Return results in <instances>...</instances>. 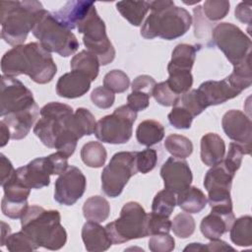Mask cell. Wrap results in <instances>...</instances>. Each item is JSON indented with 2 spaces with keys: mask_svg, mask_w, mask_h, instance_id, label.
Segmentation results:
<instances>
[{
  "mask_svg": "<svg viewBox=\"0 0 252 252\" xmlns=\"http://www.w3.org/2000/svg\"><path fill=\"white\" fill-rule=\"evenodd\" d=\"M39 112L32 93L20 80L1 76L0 116L11 132V139L26 138Z\"/></svg>",
  "mask_w": 252,
  "mask_h": 252,
  "instance_id": "cell-1",
  "label": "cell"
},
{
  "mask_svg": "<svg viewBox=\"0 0 252 252\" xmlns=\"http://www.w3.org/2000/svg\"><path fill=\"white\" fill-rule=\"evenodd\" d=\"M1 71L8 77L29 76L36 84H47L57 72L52 55L38 42L12 47L1 58Z\"/></svg>",
  "mask_w": 252,
  "mask_h": 252,
  "instance_id": "cell-2",
  "label": "cell"
},
{
  "mask_svg": "<svg viewBox=\"0 0 252 252\" xmlns=\"http://www.w3.org/2000/svg\"><path fill=\"white\" fill-rule=\"evenodd\" d=\"M151 14L141 28V35L147 39L160 37L166 40L184 35L191 27L192 16L171 0L150 1Z\"/></svg>",
  "mask_w": 252,
  "mask_h": 252,
  "instance_id": "cell-3",
  "label": "cell"
},
{
  "mask_svg": "<svg viewBox=\"0 0 252 252\" xmlns=\"http://www.w3.org/2000/svg\"><path fill=\"white\" fill-rule=\"evenodd\" d=\"M21 226L38 247L59 250L67 242V232L61 224L60 213L56 210L29 206L21 218Z\"/></svg>",
  "mask_w": 252,
  "mask_h": 252,
  "instance_id": "cell-4",
  "label": "cell"
},
{
  "mask_svg": "<svg viewBox=\"0 0 252 252\" xmlns=\"http://www.w3.org/2000/svg\"><path fill=\"white\" fill-rule=\"evenodd\" d=\"M44 8L39 1H1V37L12 45L24 44Z\"/></svg>",
  "mask_w": 252,
  "mask_h": 252,
  "instance_id": "cell-5",
  "label": "cell"
},
{
  "mask_svg": "<svg viewBox=\"0 0 252 252\" xmlns=\"http://www.w3.org/2000/svg\"><path fill=\"white\" fill-rule=\"evenodd\" d=\"M32 34L47 51L55 52L62 57L74 54L79 48V41L72 31L64 27L53 15L45 9L34 25Z\"/></svg>",
  "mask_w": 252,
  "mask_h": 252,
  "instance_id": "cell-6",
  "label": "cell"
},
{
  "mask_svg": "<svg viewBox=\"0 0 252 252\" xmlns=\"http://www.w3.org/2000/svg\"><path fill=\"white\" fill-rule=\"evenodd\" d=\"M147 216L145 209L138 202L126 203L120 211L119 218L105 225L112 243L121 244L132 239L149 236Z\"/></svg>",
  "mask_w": 252,
  "mask_h": 252,
  "instance_id": "cell-7",
  "label": "cell"
},
{
  "mask_svg": "<svg viewBox=\"0 0 252 252\" xmlns=\"http://www.w3.org/2000/svg\"><path fill=\"white\" fill-rule=\"evenodd\" d=\"M137 112L128 104L121 105L114 111L100 118L94 128V136L103 143L119 145L127 143L133 134V124Z\"/></svg>",
  "mask_w": 252,
  "mask_h": 252,
  "instance_id": "cell-8",
  "label": "cell"
},
{
  "mask_svg": "<svg viewBox=\"0 0 252 252\" xmlns=\"http://www.w3.org/2000/svg\"><path fill=\"white\" fill-rule=\"evenodd\" d=\"M77 30L84 34L83 42L87 50L97 57L100 65L105 66L114 60L116 53L114 46L106 34L105 24L98 16L95 6Z\"/></svg>",
  "mask_w": 252,
  "mask_h": 252,
  "instance_id": "cell-9",
  "label": "cell"
},
{
  "mask_svg": "<svg viewBox=\"0 0 252 252\" xmlns=\"http://www.w3.org/2000/svg\"><path fill=\"white\" fill-rule=\"evenodd\" d=\"M137 152H118L112 156L101 172V189L110 197H118L129 179L138 172L136 165Z\"/></svg>",
  "mask_w": 252,
  "mask_h": 252,
  "instance_id": "cell-10",
  "label": "cell"
},
{
  "mask_svg": "<svg viewBox=\"0 0 252 252\" xmlns=\"http://www.w3.org/2000/svg\"><path fill=\"white\" fill-rule=\"evenodd\" d=\"M212 39L233 66L251 56L252 42L250 37L231 23L218 24L212 31Z\"/></svg>",
  "mask_w": 252,
  "mask_h": 252,
  "instance_id": "cell-11",
  "label": "cell"
},
{
  "mask_svg": "<svg viewBox=\"0 0 252 252\" xmlns=\"http://www.w3.org/2000/svg\"><path fill=\"white\" fill-rule=\"evenodd\" d=\"M40 118L33 127V133L44 146L54 149L58 136L67 128L73 108L58 101L48 102L40 109Z\"/></svg>",
  "mask_w": 252,
  "mask_h": 252,
  "instance_id": "cell-12",
  "label": "cell"
},
{
  "mask_svg": "<svg viewBox=\"0 0 252 252\" xmlns=\"http://www.w3.org/2000/svg\"><path fill=\"white\" fill-rule=\"evenodd\" d=\"M222 162H220L207 171L204 178V187L208 192V202L212 211L231 212L232 201L230 189L234 178Z\"/></svg>",
  "mask_w": 252,
  "mask_h": 252,
  "instance_id": "cell-13",
  "label": "cell"
},
{
  "mask_svg": "<svg viewBox=\"0 0 252 252\" xmlns=\"http://www.w3.org/2000/svg\"><path fill=\"white\" fill-rule=\"evenodd\" d=\"M87 179L80 168L74 165L61 173L55 181L54 200L60 205L72 206L85 193Z\"/></svg>",
  "mask_w": 252,
  "mask_h": 252,
  "instance_id": "cell-14",
  "label": "cell"
},
{
  "mask_svg": "<svg viewBox=\"0 0 252 252\" xmlns=\"http://www.w3.org/2000/svg\"><path fill=\"white\" fill-rule=\"evenodd\" d=\"M2 187L4 190V196L1 200L2 213L13 220L21 219L29 208L28 198L31 189L23 185L15 173Z\"/></svg>",
  "mask_w": 252,
  "mask_h": 252,
  "instance_id": "cell-15",
  "label": "cell"
},
{
  "mask_svg": "<svg viewBox=\"0 0 252 252\" xmlns=\"http://www.w3.org/2000/svg\"><path fill=\"white\" fill-rule=\"evenodd\" d=\"M160 176L165 189L175 194L180 193L191 186L193 175L188 162L183 158H168L160 167Z\"/></svg>",
  "mask_w": 252,
  "mask_h": 252,
  "instance_id": "cell-16",
  "label": "cell"
},
{
  "mask_svg": "<svg viewBox=\"0 0 252 252\" xmlns=\"http://www.w3.org/2000/svg\"><path fill=\"white\" fill-rule=\"evenodd\" d=\"M221 126L225 135L230 140L243 146L247 153L250 154L252 123L244 112L237 109L228 110L222 116Z\"/></svg>",
  "mask_w": 252,
  "mask_h": 252,
  "instance_id": "cell-17",
  "label": "cell"
},
{
  "mask_svg": "<svg viewBox=\"0 0 252 252\" xmlns=\"http://www.w3.org/2000/svg\"><path fill=\"white\" fill-rule=\"evenodd\" d=\"M18 180L30 189H41L50 183L51 169L46 157L36 158L28 164L16 169Z\"/></svg>",
  "mask_w": 252,
  "mask_h": 252,
  "instance_id": "cell-18",
  "label": "cell"
},
{
  "mask_svg": "<svg viewBox=\"0 0 252 252\" xmlns=\"http://www.w3.org/2000/svg\"><path fill=\"white\" fill-rule=\"evenodd\" d=\"M197 91L207 107L221 104L241 94L226 78L221 81H206L199 86Z\"/></svg>",
  "mask_w": 252,
  "mask_h": 252,
  "instance_id": "cell-19",
  "label": "cell"
},
{
  "mask_svg": "<svg viewBox=\"0 0 252 252\" xmlns=\"http://www.w3.org/2000/svg\"><path fill=\"white\" fill-rule=\"evenodd\" d=\"M94 3L84 0H71L66 2L58 11L54 12L55 18L68 30L72 31L86 20Z\"/></svg>",
  "mask_w": 252,
  "mask_h": 252,
  "instance_id": "cell-20",
  "label": "cell"
},
{
  "mask_svg": "<svg viewBox=\"0 0 252 252\" xmlns=\"http://www.w3.org/2000/svg\"><path fill=\"white\" fill-rule=\"evenodd\" d=\"M92 81L84 74L71 71L62 75L56 84V94L65 98L83 96L91 89Z\"/></svg>",
  "mask_w": 252,
  "mask_h": 252,
  "instance_id": "cell-21",
  "label": "cell"
},
{
  "mask_svg": "<svg viewBox=\"0 0 252 252\" xmlns=\"http://www.w3.org/2000/svg\"><path fill=\"white\" fill-rule=\"evenodd\" d=\"M235 220L232 212H216L211 213L203 218L200 223L202 234L209 240L219 239L222 234L227 232Z\"/></svg>",
  "mask_w": 252,
  "mask_h": 252,
  "instance_id": "cell-22",
  "label": "cell"
},
{
  "mask_svg": "<svg viewBox=\"0 0 252 252\" xmlns=\"http://www.w3.org/2000/svg\"><path fill=\"white\" fill-rule=\"evenodd\" d=\"M82 240L85 248L90 252L105 251L113 244L105 226L91 220L85 222L82 227Z\"/></svg>",
  "mask_w": 252,
  "mask_h": 252,
  "instance_id": "cell-23",
  "label": "cell"
},
{
  "mask_svg": "<svg viewBox=\"0 0 252 252\" xmlns=\"http://www.w3.org/2000/svg\"><path fill=\"white\" fill-rule=\"evenodd\" d=\"M225 155V144L216 133H207L201 139V160L205 165L214 166L222 161Z\"/></svg>",
  "mask_w": 252,
  "mask_h": 252,
  "instance_id": "cell-24",
  "label": "cell"
},
{
  "mask_svg": "<svg viewBox=\"0 0 252 252\" xmlns=\"http://www.w3.org/2000/svg\"><path fill=\"white\" fill-rule=\"evenodd\" d=\"M208 199L204 192L196 186H189L177 194L176 205L188 214H198L205 209Z\"/></svg>",
  "mask_w": 252,
  "mask_h": 252,
  "instance_id": "cell-25",
  "label": "cell"
},
{
  "mask_svg": "<svg viewBox=\"0 0 252 252\" xmlns=\"http://www.w3.org/2000/svg\"><path fill=\"white\" fill-rule=\"evenodd\" d=\"M199 49L200 45L197 46L187 43L177 44L171 53V60L167 65V69L191 71Z\"/></svg>",
  "mask_w": 252,
  "mask_h": 252,
  "instance_id": "cell-26",
  "label": "cell"
},
{
  "mask_svg": "<svg viewBox=\"0 0 252 252\" xmlns=\"http://www.w3.org/2000/svg\"><path fill=\"white\" fill-rule=\"evenodd\" d=\"M116 9L132 26L140 27L150 10V1H119L116 3Z\"/></svg>",
  "mask_w": 252,
  "mask_h": 252,
  "instance_id": "cell-27",
  "label": "cell"
},
{
  "mask_svg": "<svg viewBox=\"0 0 252 252\" xmlns=\"http://www.w3.org/2000/svg\"><path fill=\"white\" fill-rule=\"evenodd\" d=\"M164 137V127L157 120L142 121L136 129V139L140 145L151 147L159 143Z\"/></svg>",
  "mask_w": 252,
  "mask_h": 252,
  "instance_id": "cell-28",
  "label": "cell"
},
{
  "mask_svg": "<svg viewBox=\"0 0 252 252\" xmlns=\"http://www.w3.org/2000/svg\"><path fill=\"white\" fill-rule=\"evenodd\" d=\"M99 61L97 57L88 50H82L73 56L70 62L72 71L86 75L92 82L94 81L99 72Z\"/></svg>",
  "mask_w": 252,
  "mask_h": 252,
  "instance_id": "cell-29",
  "label": "cell"
},
{
  "mask_svg": "<svg viewBox=\"0 0 252 252\" xmlns=\"http://www.w3.org/2000/svg\"><path fill=\"white\" fill-rule=\"evenodd\" d=\"M95 124L94 116L85 107L77 108L69 119V127L79 139L86 135H92L94 132Z\"/></svg>",
  "mask_w": 252,
  "mask_h": 252,
  "instance_id": "cell-30",
  "label": "cell"
},
{
  "mask_svg": "<svg viewBox=\"0 0 252 252\" xmlns=\"http://www.w3.org/2000/svg\"><path fill=\"white\" fill-rule=\"evenodd\" d=\"M110 214V205L102 196L95 195L88 198L83 205V215L87 220L102 222Z\"/></svg>",
  "mask_w": 252,
  "mask_h": 252,
  "instance_id": "cell-31",
  "label": "cell"
},
{
  "mask_svg": "<svg viewBox=\"0 0 252 252\" xmlns=\"http://www.w3.org/2000/svg\"><path fill=\"white\" fill-rule=\"evenodd\" d=\"M229 236L232 243L241 247L252 245V218L242 216L233 220L229 228Z\"/></svg>",
  "mask_w": 252,
  "mask_h": 252,
  "instance_id": "cell-32",
  "label": "cell"
},
{
  "mask_svg": "<svg viewBox=\"0 0 252 252\" xmlns=\"http://www.w3.org/2000/svg\"><path fill=\"white\" fill-rule=\"evenodd\" d=\"M107 153L104 146L96 141L86 143L81 149V158L83 162L93 168H99L104 165Z\"/></svg>",
  "mask_w": 252,
  "mask_h": 252,
  "instance_id": "cell-33",
  "label": "cell"
},
{
  "mask_svg": "<svg viewBox=\"0 0 252 252\" xmlns=\"http://www.w3.org/2000/svg\"><path fill=\"white\" fill-rule=\"evenodd\" d=\"M228 82L242 93L248 89L252 84V71H251V56L247 57L243 62L233 66L232 73L226 77Z\"/></svg>",
  "mask_w": 252,
  "mask_h": 252,
  "instance_id": "cell-34",
  "label": "cell"
},
{
  "mask_svg": "<svg viewBox=\"0 0 252 252\" xmlns=\"http://www.w3.org/2000/svg\"><path fill=\"white\" fill-rule=\"evenodd\" d=\"M165 150L174 158H186L193 153V144L190 139L179 134H170L164 140Z\"/></svg>",
  "mask_w": 252,
  "mask_h": 252,
  "instance_id": "cell-35",
  "label": "cell"
},
{
  "mask_svg": "<svg viewBox=\"0 0 252 252\" xmlns=\"http://www.w3.org/2000/svg\"><path fill=\"white\" fill-rule=\"evenodd\" d=\"M167 71L168 79L166 80V83L175 94L181 95L190 91L193 85V76L191 71L176 69H167Z\"/></svg>",
  "mask_w": 252,
  "mask_h": 252,
  "instance_id": "cell-36",
  "label": "cell"
},
{
  "mask_svg": "<svg viewBox=\"0 0 252 252\" xmlns=\"http://www.w3.org/2000/svg\"><path fill=\"white\" fill-rule=\"evenodd\" d=\"M175 193L164 188L163 190L158 192L154 197L152 203V212L169 218L175 208Z\"/></svg>",
  "mask_w": 252,
  "mask_h": 252,
  "instance_id": "cell-37",
  "label": "cell"
},
{
  "mask_svg": "<svg viewBox=\"0 0 252 252\" xmlns=\"http://www.w3.org/2000/svg\"><path fill=\"white\" fill-rule=\"evenodd\" d=\"M195 220L188 213H179L171 220V230L179 238H188L195 231Z\"/></svg>",
  "mask_w": 252,
  "mask_h": 252,
  "instance_id": "cell-38",
  "label": "cell"
},
{
  "mask_svg": "<svg viewBox=\"0 0 252 252\" xmlns=\"http://www.w3.org/2000/svg\"><path fill=\"white\" fill-rule=\"evenodd\" d=\"M5 245L11 252H30L39 248L23 230L10 234L5 241Z\"/></svg>",
  "mask_w": 252,
  "mask_h": 252,
  "instance_id": "cell-39",
  "label": "cell"
},
{
  "mask_svg": "<svg viewBox=\"0 0 252 252\" xmlns=\"http://www.w3.org/2000/svg\"><path fill=\"white\" fill-rule=\"evenodd\" d=\"M130 86V79L128 75L118 69H114L105 74L103 78V87L107 88L113 93H124Z\"/></svg>",
  "mask_w": 252,
  "mask_h": 252,
  "instance_id": "cell-40",
  "label": "cell"
},
{
  "mask_svg": "<svg viewBox=\"0 0 252 252\" xmlns=\"http://www.w3.org/2000/svg\"><path fill=\"white\" fill-rule=\"evenodd\" d=\"M230 4L226 0H207L204 2L202 11L206 19L212 22L220 21L226 17Z\"/></svg>",
  "mask_w": 252,
  "mask_h": 252,
  "instance_id": "cell-41",
  "label": "cell"
},
{
  "mask_svg": "<svg viewBox=\"0 0 252 252\" xmlns=\"http://www.w3.org/2000/svg\"><path fill=\"white\" fill-rule=\"evenodd\" d=\"M244 155H249L244 147L238 143L231 142L228 146V152L224 155L221 162L231 173L235 174L241 165Z\"/></svg>",
  "mask_w": 252,
  "mask_h": 252,
  "instance_id": "cell-42",
  "label": "cell"
},
{
  "mask_svg": "<svg viewBox=\"0 0 252 252\" xmlns=\"http://www.w3.org/2000/svg\"><path fill=\"white\" fill-rule=\"evenodd\" d=\"M152 95L158 101V103L163 106H174L179 102L181 97V95L175 94L168 87L166 81L156 84Z\"/></svg>",
  "mask_w": 252,
  "mask_h": 252,
  "instance_id": "cell-43",
  "label": "cell"
},
{
  "mask_svg": "<svg viewBox=\"0 0 252 252\" xmlns=\"http://www.w3.org/2000/svg\"><path fill=\"white\" fill-rule=\"evenodd\" d=\"M169 123L176 129H189L194 116L182 105L177 103L167 115Z\"/></svg>",
  "mask_w": 252,
  "mask_h": 252,
  "instance_id": "cell-44",
  "label": "cell"
},
{
  "mask_svg": "<svg viewBox=\"0 0 252 252\" xmlns=\"http://www.w3.org/2000/svg\"><path fill=\"white\" fill-rule=\"evenodd\" d=\"M178 103L185 107L194 117L201 114L207 108L197 90H191L183 94Z\"/></svg>",
  "mask_w": 252,
  "mask_h": 252,
  "instance_id": "cell-45",
  "label": "cell"
},
{
  "mask_svg": "<svg viewBox=\"0 0 252 252\" xmlns=\"http://www.w3.org/2000/svg\"><path fill=\"white\" fill-rule=\"evenodd\" d=\"M171 229V220L167 217L160 216L154 212L147 216V231L148 235L169 233Z\"/></svg>",
  "mask_w": 252,
  "mask_h": 252,
  "instance_id": "cell-46",
  "label": "cell"
},
{
  "mask_svg": "<svg viewBox=\"0 0 252 252\" xmlns=\"http://www.w3.org/2000/svg\"><path fill=\"white\" fill-rule=\"evenodd\" d=\"M158 162L157 151L151 148L145 149L141 152H137L136 165L139 172L146 174L152 171Z\"/></svg>",
  "mask_w": 252,
  "mask_h": 252,
  "instance_id": "cell-47",
  "label": "cell"
},
{
  "mask_svg": "<svg viewBox=\"0 0 252 252\" xmlns=\"http://www.w3.org/2000/svg\"><path fill=\"white\" fill-rule=\"evenodd\" d=\"M148 243L152 252H170L175 248L174 238L168 233L154 234Z\"/></svg>",
  "mask_w": 252,
  "mask_h": 252,
  "instance_id": "cell-48",
  "label": "cell"
},
{
  "mask_svg": "<svg viewBox=\"0 0 252 252\" xmlns=\"http://www.w3.org/2000/svg\"><path fill=\"white\" fill-rule=\"evenodd\" d=\"M92 102L102 109L110 108L115 100L114 93L105 87H97L91 94Z\"/></svg>",
  "mask_w": 252,
  "mask_h": 252,
  "instance_id": "cell-49",
  "label": "cell"
},
{
  "mask_svg": "<svg viewBox=\"0 0 252 252\" xmlns=\"http://www.w3.org/2000/svg\"><path fill=\"white\" fill-rule=\"evenodd\" d=\"M46 158L51 169L52 175H60L69 167L68 157H66L60 152L53 153L46 157Z\"/></svg>",
  "mask_w": 252,
  "mask_h": 252,
  "instance_id": "cell-50",
  "label": "cell"
},
{
  "mask_svg": "<svg viewBox=\"0 0 252 252\" xmlns=\"http://www.w3.org/2000/svg\"><path fill=\"white\" fill-rule=\"evenodd\" d=\"M150 97L146 93L143 92H133L127 96V104L136 112L145 110L150 104Z\"/></svg>",
  "mask_w": 252,
  "mask_h": 252,
  "instance_id": "cell-51",
  "label": "cell"
},
{
  "mask_svg": "<svg viewBox=\"0 0 252 252\" xmlns=\"http://www.w3.org/2000/svg\"><path fill=\"white\" fill-rule=\"evenodd\" d=\"M156 84L157 83L153 77L149 75H140L133 80L131 88L133 92H143L152 95Z\"/></svg>",
  "mask_w": 252,
  "mask_h": 252,
  "instance_id": "cell-52",
  "label": "cell"
},
{
  "mask_svg": "<svg viewBox=\"0 0 252 252\" xmlns=\"http://www.w3.org/2000/svg\"><path fill=\"white\" fill-rule=\"evenodd\" d=\"M194 18H195V36L203 37L208 32V26L206 25V20L204 18V14L201 6H197L193 9Z\"/></svg>",
  "mask_w": 252,
  "mask_h": 252,
  "instance_id": "cell-53",
  "label": "cell"
},
{
  "mask_svg": "<svg viewBox=\"0 0 252 252\" xmlns=\"http://www.w3.org/2000/svg\"><path fill=\"white\" fill-rule=\"evenodd\" d=\"M16 169L13 167L12 162L3 154L0 155V173H1V186H3L15 173Z\"/></svg>",
  "mask_w": 252,
  "mask_h": 252,
  "instance_id": "cell-54",
  "label": "cell"
},
{
  "mask_svg": "<svg viewBox=\"0 0 252 252\" xmlns=\"http://www.w3.org/2000/svg\"><path fill=\"white\" fill-rule=\"evenodd\" d=\"M234 15L239 22L250 25L251 24V4L245 3V2L238 3L234 10Z\"/></svg>",
  "mask_w": 252,
  "mask_h": 252,
  "instance_id": "cell-55",
  "label": "cell"
},
{
  "mask_svg": "<svg viewBox=\"0 0 252 252\" xmlns=\"http://www.w3.org/2000/svg\"><path fill=\"white\" fill-rule=\"evenodd\" d=\"M204 251L208 252H218V251H227V250H234L233 247L229 246L225 241L219 239L211 240V242L203 245Z\"/></svg>",
  "mask_w": 252,
  "mask_h": 252,
  "instance_id": "cell-56",
  "label": "cell"
},
{
  "mask_svg": "<svg viewBox=\"0 0 252 252\" xmlns=\"http://www.w3.org/2000/svg\"><path fill=\"white\" fill-rule=\"evenodd\" d=\"M0 130H1L0 146H1V148H3L4 146H6L8 144L9 140L11 139V132H10L8 126L5 124V122L3 120L0 121Z\"/></svg>",
  "mask_w": 252,
  "mask_h": 252,
  "instance_id": "cell-57",
  "label": "cell"
},
{
  "mask_svg": "<svg viewBox=\"0 0 252 252\" xmlns=\"http://www.w3.org/2000/svg\"><path fill=\"white\" fill-rule=\"evenodd\" d=\"M1 226H2V229H1V246H4L5 245V241L6 239L8 238V236L11 234V228L10 226L4 222V221H1Z\"/></svg>",
  "mask_w": 252,
  "mask_h": 252,
  "instance_id": "cell-58",
  "label": "cell"
}]
</instances>
